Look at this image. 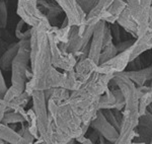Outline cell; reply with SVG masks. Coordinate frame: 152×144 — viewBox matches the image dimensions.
Masks as SVG:
<instances>
[{"label": "cell", "mask_w": 152, "mask_h": 144, "mask_svg": "<svg viewBox=\"0 0 152 144\" xmlns=\"http://www.w3.org/2000/svg\"><path fill=\"white\" fill-rule=\"evenodd\" d=\"M76 141H78V142H80L81 144H95L94 142H92L91 139H90V138H86V137H85V136H83V137L78 138Z\"/></svg>", "instance_id": "14"}, {"label": "cell", "mask_w": 152, "mask_h": 144, "mask_svg": "<svg viewBox=\"0 0 152 144\" xmlns=\"http://www.w3.org/2000/svg\"><path fill=\"white\" fill-rule=\"evenodd\" d=\"M149 144H152V136H151V138H150V143Z\"/></svg>", "instance_id": "17"}, {"label": "cell", "mask_w": 152, "mask_h": 144, "mask_svg": "<svg viewBox=\"0 0 152 144\" xmlns=\"http://www.w3.org/2000/svg\"><path fill=\"white\" fill-rule=\"evenodd\" d=\"M74 142H75V140H72V141H70V142H68L67 144H73Z\"/></svg>", "instance_id": "16"}, {"label": "cell", "mask_w": 152, "mask_h": 144, "mask_svg": "<svg viewBox=\"0 0 152 144\" xmlns=\"http://www.w3.org/2000/svg\"><path fill=\"white\" fill-rule=\"evenodd\" d=\"M19 50L11 65V85L10 86L21 94L26 89V84L31 78L28 73V64L31 61V39L19 41Z\"/></svg>", "instance_id": "3"}, {"label": "cell", "mask_w": 152, "mask_h": 144, "mask_svg": "<svg viewBox=\"0 0 152 144\" xmlns=\"http://www.w3.org/2000/svg\"><path fill=\"white\" fill-rule=\"evenodd\" d=\"M7 14H8V11H7L6 2L4 0H1L0 2V29H5L7 26V20H8Z\"/></svg>", "instance_id": "12"}, {"label": "cell", "mask_w": 152, "mask_h": 144, "mask_svg": "<svg viewBox=\"0 0 152 144\" xmlns=\"http://www.w3.org/2000/svg\"><path fill=\"white\" fill-rule=\"evenodd\" d=\"M1 123L5 124V125H9V124H23L26 123V118L23 116L21 114L18 113L15 111H9L7 112L4 116L3 120H2Z\"/></svg>", "instance_id": "11"}, {"label": "cell", "mask_w": 152, "mask_h": 144, "mask_svg": "<svg viewBox=\"0 0 152 144\" xmlns=\"http://www.w3.org/2000/svg\"><path fill=\"white\" fill-rule=\"evenodd\" d=\"M123 74L126 75L130 80H132L133 82L138 84L139 86H142L145 83V81L152 79V67L138 70V71L123 72Z\"/></svg>", "instance_id": "10"}, {"label": "cell", "mask_w": 152, "mask_h": 144, "mask_svg": "<svg viewBox=\"0 0 152 144\" xmlns=\"http://www.w3.org/2000/svg\"><path fill=\"white\" fill-rule=\"evenodd\" d=\"M66 13L68 26H80L84 24V11L78 5L77 0H55Z\"/></svg>", "instance_id": "6"}, {"label": "cell", "mask_w": 152, "mask_h": 144, "mask_svg": "<svg viewBox=\"0 0 152 144\" xmlns=\"http://www.w3.org/2000/svg\"><path fill=\"white\" fill-rule=\"evenodd\" d=\"M139 119L132 117L128 112L124 111L123 122H122L121 129H120L119 137L112 144H131L133 140L136 128L138 127Z\"/></svg>", "instance_id": "7"}, {"label": "cell", "mask_w": 152, "mask_h": 144, "mask_svg": "<svg viewBox=\"0 0 152 144\" xmlns=\"http://www.w3.org/2000/svg\"><path fill=\"white\" fill-rule=\"evenodd\" d=\"M0 144H5V141H4L3 139L0 138Z\"/></svg>", "instance_id": "15"}, {"label": "cell", "mask_w": 152, "mask_h": 144, "mask_svg": "<svg viewBox=\"0 0 152 144\" xmlns=\"http://www.w3.org/2000/svg\"><path fill=\"white\" fill-rule=\"evenodd\" d=\"M50 29H33L31 31V78L26 82L24 89V91L29 96L33 94L34 90L45 91L49 89V77L54 69L48 37V31Z\"/></svg>", "instance_id": "1"}, {"label": "cell", "mask_w": 152, "mask_h": 144, "mask_svg": "<svg viewBox=\"0 0 152 144\" xmlns=\"http://www.w3.org/2000/svg\"><path fill=\"white\" fill-rule=\"evenodd\" d=\"M19 50V43H13L4 51L0 57V68L2 71L11 70V65Z\"/></svg>", "instance_id": "8"}, {"label": "cell", "mask_w": 152, "mask_h": 144, "mask_svg": "<svg viewBox=\"0 0 152 144\" xmlns=\"http://www.w3.org/2000/svg\"><path fill=\"white\" fill-rule=\"evenodd\" d=\"M90 127H92L94 130L97 131L100 136H102L105 140H107L111 143H114L119 137L120 131L107 120V118L102 113V110H99L97 112L96 116L94 117V119L91 122Z\"/></svg>", "instance_id": "5"}, {"label": "cell", "mask_w": 152, "mask_h": 144, "mask_svg": "<svg viewBox=\"0 0 152 144\" xmlns=\"http://www.w3.org/2000/svg\"><path fill=\"white\" fill-rule=\"evenodd\" d=\"M47 106L56 133L64 135L70 140H77L86 134L88 128L84 127L80 117L74 111L68 99L56 102L52 99H48Z\"/></svg>", "instance_id": "2"}, {"label": "cell", "mask_w": 152, "mask_h": 144, "mask_svg": "<svg viewBox=\"0 0 152 144\" xmlns=\"http://www.w3.org/2000/svg\"><path fill=\"white\" fill-rule=\"evenodd\" d=\"M0 138L3 139L5 142L12 144H23L24 139L23 135L11 128L10 126L0 123Z\"/></svg>", "instance_id": "9"}, {"label": "cell", "mask_w": 152, "mask_h": 144, "mask_svg": "<svg viewBox=\"0 0 152 144\" xmlns=\"http://www.w3.org/2000/svg\"><path fill=\"white\" fill-rule=\"evenodd\" d=\"M16 12L24 23L33 29H50L47 16L40 10L38 0H18Z\"/></svg>", "instance_id": "4"}, {"label": "cell", "mask_w": 152, "mask_h": 144, "mask_svg": "<svg viewBox=\"0 0 152 144\" xmlns=\"http://www.w3.org/2000/svg\"><path fill=\"white\" fill-rule=\"evenodd\" d=\"M38 144H43V143H42V142H39Z\"/></svg>", "instance_id": "19"}, {"label": "cell", "mask_w": 152, "mask_h": 144, "mask_svg": "<svg viewBox=\"0 0 152 144\" xmlns=\"http://www.w3.org/2000/svg\"><path fill=\"white\" fill-rule=\"evenodd\" d=\"M5 144H12V143H9V142H5Z\"/></svg>", "instance_id": "18"}, {"label": "cell", "mask_w": 152, "mask_h": 144, "mask_svg": "<svg viewBox=\"0 0 152 144\" xmlns=\"http://www.w3.org/2000/svg\"><path fill=\"white\" fill-rule=\"evenodd\" d=\"M7 89H8V87H7L5 79H4L3 75H2V70H1V68H0V97H1V99L4 96V94H6Z\"/></svg>", "instance_id": "13"}]
</instances>
